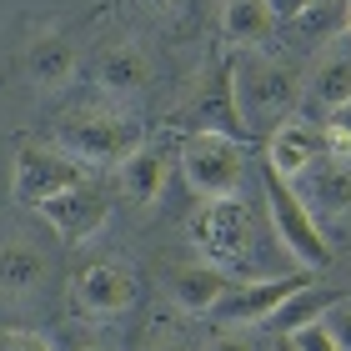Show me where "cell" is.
I'll list each match as a JSON object with an SVG mask.
<instances>
[{
    "instance_id": "1",
    "label": "cell",
    "mask_w": 351,
    "mask_h": 351,
    "mask_svg": "<svg viewBox=\"0 0 351 351\" xmlns=\"http://www.w3.org/2000/svg\"><path fill=\"white\" fill-rule=\"evenodd\" d=\"M231 101L241 125H281L286 110L296 106V75L281 60H266L256 51L231 60Z\"/></svg>"
},
{
    "instance_id": "2",
    "label": "cell",
    "mask_w": 351,
    "mask_h": 351,
    "mask_svg": "<svg viewBox=\"0 0 351 351\" xmlns=\"http://www.w3.org/2000/svg\"><path fill=\"white\" fill-rule=\"evenodd\" d=\"M246 171V141L226 131H196L181 146V176L201 201H231L241 191Z\"/></svg>"
},
{
    "instance_id": "3",
    "label": "cell",
    "mask_w": 351,
    "mask_h": 351,
    "mask_svg": "<svg viewBox=\"0 0 351 351\" xmlns=\"http://www.w3.org/2000/svg\"><path fill=\"white\" fill-rule=\"evenodd\" d=\"M60 141L75 161H125L146 131H141L136 116L125 110H110V106H86V110H71L60 121Z\"/></svg>"
},
{
    "instance_id": "4",
    "label": "cell",
    "mask_w": 351,
    "mask_h": 351,
    "mask_svg": "<svg viewBox=\"0 0 351 351\" xmlns=\"http://www.w3.org/2000/svg\"><path fill=\"white\" fill-rule=\"evenodd\" d=\"M261 191H266V206H271V221H276V236L286 241V251L316 271V266H326L331 261V246H326V236L322 226H316V216H311V206L301 201V191L286 181V176H276L271 166H261Z\"/></svg>"
},
{
    "instance_id": "5",
    "label": "cell",
    "mask_w": 351,
    "mask_h": 351,
    "mask_svg": "<svg viewBox=\"0 0 351 351\" xmlns=\"http://www.w3.org/2000/svg\"><path fill=\"white\" fill-rule=\"evenodd\" d=\"M191 241L201 246V261L211 266H246L251 261V211L241 196L231 201H201V211L191 216Z\"/></svg>"
},
{
    "instance_id": "6",
    "label": "cell",
    "mask_w": 351,
    "mask_h": 351,
    "mask_svg": "<svg viewBox=\"0 0 351 351\" xmlns=\"http://www.w3.org/2000/svg\"><path fill=\"white\" fill-rule=\"evenodd\" d=\"M86 181V161H75L66 146H40V141H25L15 151V196L21 201H51L60 191Z\"/></svg>"
},
{
    "instance_id": "7",
    "label": "cell",
    "mask_w": 351,
    "mask_h": 351,
    "mask_svg": "<svg viewBox=\"0 0 351 351\" xmlns=\"http://www.w3.org/2000/svg\"><path fill=\"white\" fill-rule=\"evenodd\" d=\"M71 296L86 316H121V311L136 306L141 276H136V266H125V261H90L81 276H75Z\"/></svg>"
},
{
    "instance_id": "8",
    "label": "cell",
    "mask_w": 351,
    "mask_h": 351,
    "mask_svg": "<svg viewBox=\"0 0 351 351\" xmlns=\"http://www.w3.org/2000/svg\"><path fill=\"white\" fill-rule=\"evenodd\" d=\"M306 276H266V281H246V286H231L226 301L216 306V322L221 326H266L286 301H291Z\"/></svg>"
},
{
    "instance_id": "9",
    "label": "cell",
    "mask_w": 351,
    "mask_h": 351,
    "mask_svg": "<svg viewBox=\"0 0 351 351\" xmlns=\"http://www.w3.org/2000/svg\"><path fill=\"white\" fill-rule=\"evenodd\" d=\"M40 216L51 221L66 241H90V236L106 226V216H110V196H106V186L81 181V186L60 191L51 201H40Z\"/></svg>"
},
{
    "instance_id": "10",
    "label": "cell",
    "mask_w": 351,
    "mask_h": 351,
    "mask_svg": "<svg viewBox=\"0 0 351 351\" xmlns=\"http://www.w3.org/2000/svg\"><path fill=\"white\" fill-rule=\"evenodd\" d=\"M266 156H271L266 166L276 171V176L301 181V176H306V171L326 156V131H322V125H311V121H301V116H286L276 131H271Z\"/></svg>"
},
{
    "instance_id": "11",
    "label": "cell",
    "mask_w": 351,
    "mask_h": 351,
    "mask_svg": "<svg viewBox=\"0 0 351 351\" xmlns=\"http://www.w3.org/2000/svg\"><path fill=\"white\" fill-rule=\"evenodd\" d=\"M226 291H231L226 271L211 266V261H181V266H171V301L181 311H191V316H216V306L226 301Z\"/></svg>"
},
{
    "instance_id": "12",
    "label": "cell",
    "mask_w": 351,
    "mask_h": 351,
    "mask_svg": "<svg viewBox=\"0 0 351 351\" xmlns=\"http://www.w3.org/2000/svg\"><path fill=\"white\" fill-rule=\"evenodd\" d=\"M166 181H171V151L156 146V141H141V146L121 161V191L136 206H156Z\"/></svg>"
},
{
    "instance_id": "13",
    "label": "cell",
    "mask_w": 351,
    "mask_h": 351,
    "mask_svg": "<svg viewBox=\"0 0 351 351\" xmlns=\"http://www.w3.org/2000/svg\"><path fill=\"white\" fill-rule=\"evenodd\" d=\"M25 75L40 90H60L75 75V45L66 36H56V30H40V36L25 45Z\"/></svg>"
},
{
    "instance_id": "14",
    "label": "cell",
    "mask_w": 351,
    "mask_h": 351,
    "mask_svg": "<svg viewBox=\"0 0 351 351\" xmlns=\"http://www.w3.org/2000/svg\"><path fill=\"white\" fill-rule=\"evenodd\" d=\"M346 101H351V51H326L306 81V106L337 116Z\"/></svg>"
},
{
    "instance_id": "15",
    "label": "cell",
    "mask_w": 351,
    "mask_h": 351,
    "mask_svg": "<svg viewBox=\"0 0 351 351\" xmlns=\"http://www.w3.org/2000/svg\"><path fill=\"white\" fill-rule=\"evenodd\" d=\"M95 81H101L110 95H136L151 86V60L141 45H110L95 60Z\"/></svg>"
},
{
    "instance_id": "16",
    "label": "cell",
    "mask_w": 351,
    "mask_h": 351,
    "mask_svg": "<svg viewBox=\"0 0 351 351\" xmlns=\"http://www.w3.org/2000/svg\"><path fill=\"white\" fill-rule=\"evenodd\" d=\"M341 291H322V286H301V291L291 296V301H286V306L276 311V316H271V331H281V337H296V331L301 326H311V322H326V311L331 306H341Z\"/></svg>"
},
{
    "instance_id": "17",
    "label": "cell",
    "mask_w": 351,
    "mask_h": 351,
    "mask_svg": "<svg viewBox=\"0 0 351 351\" xmlns=\"http://www.w3.org/2000/svg\"><path fill=\"white\" fill-rule=\"evenodd\" d=\"M45 281V256L25 241L0 246V291L5 296H30Z\"/></svg>"
},
{
    "instance_id": "18",
    "label": "cell",
    "mask_w": 351,
    "mask_h": 351,
    "mask_svg": "<svg viewBox=\"0 0 351 351\" xmlns=\"http://www.w3.org/2000/svg\"><path fill=\"white\" fill-rule=\"evenodd\" d=\"M301 201L311 211H331V216H351V166L341 161H326V171L301 191Z\"/></svg>"
},
{
    "instance_id": "19",
    "label": "cell",
    "mask_w": 351,
    "mask_h": 351,
    "mask_svg": "<svg viewBox=\"0 0 351 351\" xmlns=\"http://www.w3.org/2000/svg\"><path fill=\"white\" fill-rule=\"evenodd\" d=\"M221 30H226V40H236V45L266 40V30H271L266 0H226V5H221Z\"/></svg>"
},
{
    "instance_id": "20",
    "label": "cell",
    "mask_w": 351,
    "mask_h": 351,
    "mask_svg": "<svg viewBox=\"0 0 351 351\" xmlns=\"http://www.w3.org/2000/svg\"><path fill=\"white\" fill-rule=\"evenodd\" d=\"M296 351H337V341H331V331H326V322H311V326H301L296 337H286Z\"/></svg>"
},
{
    "instance_id": "21",
    "label": "cell",
    "mask_w": 351,
    "mask_h": 351,
    "mask_svg": "<svg viewBox=\"0 0 351 351\" xmlns=\"http://www.w3.org/2000/svg\"><path fill=\"white\" fill-rule=\"evenodd\" d=\"M326 331H331V341H337V351H351V306L346 301L326 311Z\"/></svg>"
},
{
    "instance_id": "22",
    "label": "cell",
    "mask_w": 351,
    "mask_h": 351,
    "mask_svg": "<svg viewBox=\"0 0 351 351\" xmlns=\"http://www.w3.org/2000/svg\"><path fill=\"white\" fill-rule=\"evenodd\" d=\"M0 351H56V346L36 331H0Z\"/></svg>"
},
{
    "instance_id": "23",
    "label": "cell",
    "mask_w": 351,
    "mask_h": 351,
    "mask_svg": "<svg viewBox=\"0 0 351 351\" xmlns=\"http://www.w3.org/2000/svg\"><path fill=\"white\" fill-rule=\"evenodd\" d=\"M311 5H326V0H266L271 15H306Z\"/></svg>"
},
{
    "instance_id": "24",
    "label": "cell",
    "mask_w": 351,
    "mask_h": 351,
    "mask_svg": "<svg viewBox=\"0 0 351 351\" xmlns=\"http://www.w3.org/2000/svg\"><path fill=\"white\" fill-rule=\"evenodd\" d=\"M211 351H261L251 337H241V331H226V337H216L211 341Z\"/></svg>"
},
{
    "instance_id": "25",
    "label": "cell",
    "mask_w": 351,
    "mask_h": 351,
    "mask_svg": "<svg viewBox=\"0 0 351 351\" xmlns=\"http://www.w3.org/2000/svg\"><path fill=\"white\" fill-rule=\"evenodd\" d=\"M331 125H341V131H351V101L337 110V116H331Z\"/></svg>"
},
{
    "instance_id": "26",
    "label": "cell",
    "mask_w": 351,
    "mask_h": 351,
    "mask_svg": "<svg viewBox=\"0 0 351 351\" xmlns=\"http://www.w3.org/2000/svg\"><path fill=\"white\" fill-rule=\"evenodd\" d=\"M146 351H191V346H186V341H151Z\"/></svg>"
},
{
    "instance_id": "27",
    "label": "cell",
    "mask_w": 351,
    "mask_h": 351,
    "mask_svg": "<svg viewBox=\"0 0 351 351\" xmlns=\"http://www.w3.org/2000/svg\"><path fill=\"white\" fill-rule=\"evenodd\" d=\"M276 351H296V346H291V341H281V346H276Z\"/></svg>"
},
{
    "instance_id": "28",
    "label": "cell",
    "mask_w": 351,
    "mask_h": 351,
    "mask_svg": "<svg viewBox=\"0 0 351 351\" xmlns=\"http://www.w3.org/2000/svg\"><path fill=\"white\" fill-rule=\"evenodd\" d=\"M81 351H110V346H81Z\"/></svg>"
},
{
    "instance_id": "29",
    "label": "cell",
    "mask_w": 351,
    "mask_h": 351,
    "mask_svg": "<svg viewBox=\"0 0 351 351\" xmlns=\"http://www.w3.org/2000/svg\"><path fill=\"white\" fill-rule=\"evenodd\" d=\"M151 5H176V0H151Z\"/></svg>"
}]
</instances>
